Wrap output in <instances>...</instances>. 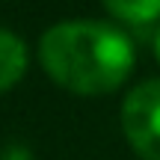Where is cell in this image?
I'll use <instances>...</instances> for the list:
<instances>
[{
  "mask_svg": "<svg viewBox=\"0 0 160 160\" xmlns=\"http://www.w3.org/2000/svg\"><path fill=\"white\" fill-rule=\"evenodd\" d=\"M0 160H36L27 142H6L0 148Z\"/></svg>",
  "mask_w": 160,
  "mask_h": 160,
  "instance_id": "5b68a950",
  "label": "cell"
},
{
  "mask_svg": "<svg viewBox=\"0 0 160 160\" xmlns=\"http://www.w3.org/2000/svg\"><path fill=\"white\" fill-rule=\"evenodd\" d=\"M107 12L133 30H145L160 18V0H101Z\"/></svg>",
  "mask_w": 160,
  "mask_h": 160,
  "instance_id": "277c9868",
  "label": "cell"
},
{
  "mask_svg": "<svg viewBox=\"0 0 160 160\" xmlns=\"http://www.w3.org/2000/svg\"><path fill=\"white\" fill-rule=\"evenodd\" d=\"M45 74L74 95H110L133 71L131 36L107 21H59L39 39Z\"/></svg>",
  "mask_w": 160,
  "mask_h": 160,
  "instance_id": "6da1fadb",
  "label": "cell"
},
{
  "mask_svg": "<svg viewBox=\"0 0 160 160\" xmlns=\"http://www.w3.org/2000/svg\"><path fill=\"white\" fill-rule=\"evenodd\" d=\"M122 131L137 157L160 160V77L142 80L125 95Z\"/></svg>",
  "mask_w": 160,
  "mask_h": 160,
  "instance_id": "7a4b0ae2",
  "label": "cell"
},
{
  "mask_svg": "<svg viewBox=\"0 0 160 160\" xmlns=\"http://www.w3.org/2000/svg\"><path fill=\"white\" fill-rule=\"evenodd\" d=\"M27 71V45L12 30H0V95L9 92Z\"/></svg>",
  "mask_w": 160,
  "mask_h": 160,
  "instance_id": "3957f363",
  "label": "cell"
},
{
  "mask_svg": "<svg viewBox=\"0 0 160 160\" xmlns=\"http://www.w3.org/2000/svg\"><path fill=\"white\" fill-rule=\"evenodd\" d=\"M151 45H154V57H157V62H160V27L154 30V36H151Z\"/></svg>",
  "mask_w": 160,
  "mask_h": 160,
  "instance_id": "8992f818",
  "label": "cell"
}]
</instances>
